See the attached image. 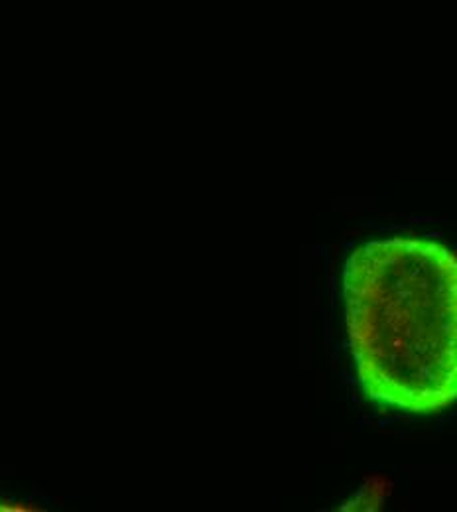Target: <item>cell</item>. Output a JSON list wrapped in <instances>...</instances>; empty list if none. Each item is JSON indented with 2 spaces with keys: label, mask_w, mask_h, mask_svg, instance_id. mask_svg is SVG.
Segmentation results:
<instances>
[{
  "label": "cell",
  "mask_w": 457,
  "mask_h": 512,
  "mask_svg": "<svg viewBox=\"0 0 457 512\" xmlns=\"http://www.w3.org/2000/svg\"><path fill=\"white\" fill-rule=\"evenodd\" d=\"M351 353L365 394L432 414L457 400V256L428 239L371 241L345 266Z\"/></svg>",
  "instance_id": "6da1fadb"
}]
</instances>
